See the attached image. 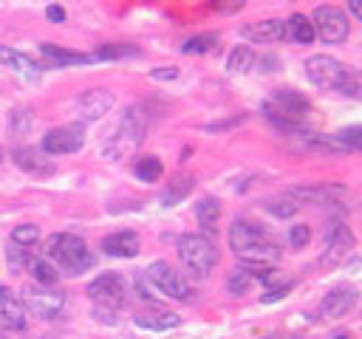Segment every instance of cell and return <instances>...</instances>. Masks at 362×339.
<instances>
[{
    "label": "cell",
    "instance_id": "18",
    "mask_svg": "<svg viewBox=\"0 0 362 339\" xmlns=\"http://www.w3.org/2000/svg\"><path fill=\"white\" fill-rule=\"evenodd\" d=\"M40 56H42L51 68H68V65H88V62H93L90 54L68 51V48L54 45V42H42V45H40Z\"/></svg>",
    "mask_w": 362,
    "mask_h": 339
},
{
    "label": "cell",
    "instance_id": "29",
    "mask_svg": "<svg viewBox=\"0 0 362 339\" xmlns=\"http://www.w3.org/2000/svg\"><path fill=\"white\" fill-rule=\"evenodd\" d=\"M133 172H136V178H139V181H144V184H156V181L161 178L164 167H161V161H158L156 155H141V158L136 161Z\"/></svg>",
    "mask_w": 362,
    "mask_h": 339
},
{
    "label": "cell",
    "instance_id": "3",
    "mask_svg": "<svg viewBox=\"0 0 362 339\" xmlns=\"http://www.w3.org/2000/svg\"><path fill=\"white\" fill-rule=\"evenodd\" d=\"M42 257H48L57 268L68 271V274H82L93 266V254L88 249V243L79 234H68V232H57L42 243Z\"/></svg>",
    "mask_w": 362,
    "mask_h": 339
},
{
    "label": "cell",
    "instance_id": "5",
    "mask_svg": "<svg viewBox=\"0 0 362 339\" xmlns=\"http://www.w3.org/2000/svg\"><path fill=\"white\" fill-rule=\"evenodd\" d=\"M147 130V116L141 107H127L116 124V130L110 133V138L105 141V158H122L130 150L139 147V141L144 138Z\"/></svg>",
    "mask_w": 362,
    "mask_h": 339
},
{
    "label": "cell",
    "instance_id": "28",
    "mask_svg": "<svg viewBox=\"0 0 362 339\" xmlns=\"http://www.w3.org/2000/svg\"><path fill=\"white\" fill-rule=\"evenodd\" d=\"M252 282H255V274L246 268V266H235L232 271H229V277H226V288H229V294H235V297H243L249 288H252Z\"/></svg>",
    "mask_w": 362,
    "mask_h": 339
},
{
    "label": "cell",
    "instance_id": "33",
    "mask_svg": "<svg viewBox=\"0 0 362 339\" xmlns=\"http://www.w3.org/2000/svg\"><path fill=\"white\" fill-rule=\"evenodd\" d=\"M297 206H300V203H297L294 198H288V195H286V198H269V201H266V209H269L274 218H291V215L297 212Z\"/></svg>",
    "mask_w": 362,
    "mask_h": 339
},
{
    "label": "cell",
    "instance_id": "37",
    "mask_svg": "<svg viewBox=\"0 0 362 339\" xmlns=\"http://www.w3.org/2000/svg\"><path fill=\"white\" fill-rule=\"evenodd\" d=\"M246 6V0H215V8L221 11V14H235V11H240Z\"/></svg>",
    "mask_w": 362,
    "mask_h": 339
},
{
    "label": "cell",
    "instance_id": "11",
    "mask_svg": "<svg viewBox=\"0 0 362 339\" xmlns=\"http://www.w3.org/2000/svg\"><path fill=\"white\" fill-rule=\"evenodd\" d=\"M85 144V130L82 124H59L54 130H48L40 141V150L45 155H68V153H76L82 150Z\"/></svg>",
    "mask_w": 362,
    "mask_h": 339
},
{
    "label": "cell",
    "instance_id": "39",
    "mask_svg": "<svg viewBox=\"0 0 362 339\" xmlns=\"http://www.w3.org/2000/svg\"><path fill=\"white\" fill-rule=\"evenodd\" d=\"M150 76H153V79H175V76H178V68L167 65V68H158V71H153Z\"/></svg>",
    "mask_w": 362,
    "mask_h": 339
},
{
    "label": "cell",
    "instance_id": "19",
    "mask_svg": "<svg viewBox=\"0 0 362 339\" xmlns=\"http://www.w3.org/2000/svg\"><path fill=\"white\" fill-rule=\"evenodd\" d=\"M243 37L252 40V42H263V45L280 42L286 37V23L283 20H274V17L272 20H257V23H252V25L243 28Z\"/></svg>",
    "mask_w": 362,
    "mask_h": 339
},
{
    "label": "cell",
    "instance_id": "1",
    "mask_svg": "<svg viewBox=\"0 0 362 339\" xmlns=\"http://www.w3.org/2000/svg\"><path fill=\"white\" fill-rule=\"evenodd\" d=\"M229 246L238 254L240 263H255V266H274L280 260L277 243L266 234L263 226L238 218L229 229Z\"/></svg>",
    "mask_w": 362,
    "mask_h": 339
},
{
    "label": "cell",
    "instance_id": "32",
    "mask_svg": "<svg viewBox=\"0 0 362 339\" xmlns=\"http://www.w3.org/2000/svg\"><path fill=\"white\" fill-rule=\"evenodd\" d=\"M37 240H40V229H37L34 223H23V226H14V229H11V243H14V246L28 249V246H34Z\"/></svg>",
    "mask_w": 362,
    "mask_h": 339
},
{
    "label": "cell",
    "instance_id": "12",
    "mask_svg": "<svg viewBox=\"0 0 362 339\" xmlns=\"http://www.w3.org/2000/svg\"><path fill=\"white\" fill-rule=\"evenodd\" d=\"M354 249V234L345 223H331L325 232V249H322V266H339Z\"/></svg>",
    "mask_w": 362,
    "mask_h": 339
},
{
    "label": "cell",
    "instance_id": "22",
    "mask_svg": "<svg viewBox=\"0 0 362 339\" xmlns=\"http://www.w3.org/2000/svg\"><path fill=\"white\" fill-rule=\"evenodd\" d=\"M14 164H17L23 172H31V175H48V172H54L51 158H45L40 150H31V147L14 150Z\"/></svg>",
    "mask_w": 362,
    "mask_h": 339
},
{
    "label": "cell",
    "instance_id": "6",
    "mask_svg": "<svg viewBox=\"0 0 362 339\" xmlns=\"http://www.w3.org/2000/svg\"><path fill=\"white\" fill-rule=\"evenodd\" d=\"M308 110H311L308 99H305L300 90H291V88L274 90L272 99L263 105V113H266L277 127H283V130H297Z\"/></svg>",
    "mask_w": 362,
    "mask_h": 339
},
{
    "label": "cell",
    "instance_id": "20",
    "mask_svg": "<svg viewBox=\"0 0 362 339\" xmlns=\"http://www.w3.org/2000/svg\"><path fill=\"white\" fill-rule=\"evenodd\" d=\"M0 65L11 68L14 73L28 76V79H37V76L42 73V65H37V62H34L28 54L14 51V48H6V45H0Z\"/></svg>",
    "mask_w": 362,
    "mask_h": 339
},
{
    "label": "cell",
    "instance_id": "9",
    "mask_svg": "<svg viewBox=\"0 0 362 339\" xmlns=\"http://www.w3.org/2000/svg\"><path fill=\"white\" fill-rule=\"evenodd\" d=\"M144 274H147V280L153 282V288L161 297H167V299H187L189 297V285H187L184 274L175 271L167 260H153Z\"/></svg>",
    "mask_w": 362,
    "mask_h": 339
},
{
    "label": "cell",
    "instance_id": "10",
    "mask_svg": "<svg viewBox=\"0 0 362 339\" xmlns=\"http://www.w3.org/2000/svg\"><path fill=\"white\" fill-rule=\"evenodd\" d=\"M23 305L28 314L42 316V319H54L59 316V311L65 308V297L62 291H57L54 285H25L23 291Z\"/></svg>",
    "mask_w": 362,
    "mask_h": 339
},
{
    "label": "cell",
    "instance_id": "34",
    "mask_svg": "<svg viewBox=\"0 0 362 339\" xmlns=\"http://www.w3.org/2000/svg\"><path fill=\"white\" fill-rule=\"evenodd\" d=\"M337 138L348 147V150H362V124H351V127H342L337 133Z\"/></svg>",
    "mask_w": 362,
    "mask_h": 339
},
{
    "label": "cell",
    "instance_id": "7",
    "mask_svg": "<svg viewBox=\"0 0 362 339\" xmlns=\"http://www.w3.org/2000/svg\"><path fill=\"white\" fill-rule=\"evenodd\" d=\"M88 297L96 302L99 314H116L124 305V299H127L124 277L116 274V271H105V274L93 277L88 282Z\"/></svg>",
    "mask_w": 362,
    "mask_h": 339
},
{
    "label": "cell",
    "instance_id": "13",
    "mask_svg": "<svg viewBox=\"0 0 362 339\" xmlns=\"http://www.w3.org/2000/svg\"><path fill=\"white\" fill-rule=\"evenodd\" d=\"M113 107V93L102 90V88H90L76 99V113L82 121H96L102 119L107 110Z\"/></svg>",
    "mask_w": 362,
    "mask_h": 339
},
{
    "label": "cell",
    "instance_id": "24",
    "mask_svg": "<svg viewBox=\"0 0 362 339\" xmlns=\"http://www.w3.org/2000/svg\"><path fill=\"white\" fill-rule=\"evenodd\" d=\"M192 186H195L192 175H184V172L173 175V178L164 184V189H161V206H175V203H181V201L192 192Z\"/></svg>",
    "mask_w": 362,
    "mask_h": 339
},
{
    "label": "cell",
    "instance_id": "4",
    "mask_svg": "<svg viewBox=\"0 0 362 339\" xmlns=\"http://www.w3.org/2000/svg\"><path fill=\"white\" fill-rule=\"evenodd\" d=\"M178 260L187 277L204 280L218 266V246L206 234H181L178 237Z\"/></svg>",
    "mask_w": 362,
    "mask_h": 339
},
{
    "label": "cell",
    "instance_id": "14",
    "mask_svg": "<svg viewBox=\"0 0 362 339\" xmlns=\"http://www.w3.org/2000/svg\"><path fill=\"white\" fill-rule=\"evenodd\" d=\"M25 305L11 288H0V331H23Z\"/></svg>",
    "mask_w": 362,
    "mask_h": 339
},
{
    "label": "cell",
    "instance_id": "26",
    "mask_svg": "<svg viewBox=\"0 0 362 339\" xmlns=\"http://www.w3.org/2000/svg\"><path fill=\"white\" fill-rule=\"evenodd\" d=\"M286 37H291L300 45H308V42H314L317 34H314V25L305 14H291L288 23H286Z\"/></svg>",
    "mask_w": 362,
    "mask_h": 339
},
{
    "label": "cell",
    "instance_id": "36",
    "mask_svg": "<svg viewBox=\"0 0 362 339\" xmlns=\"http://www.w3.org/2000/svg\"><path fill=\"white\" fill-rule=\"evenodd\" d=\"M136 294L144 299V302H158V291L153 288V282L147 280V274H136Z\"/></svg>",
    "mask_w": 362,
    "mask_h": 339
},
{
    "label": "cell",
    "instance_id": "40",
    "mask_svg": "<svg viewBox=\"0 0 362 339\" xmlns=\"http://www.w3.org/2000/svg\"><path fill=\"white\" fill-rule=\"evenodd\" d=\"M348 8H351V14L356 20H362V0H348Z\"/></svg>",
    "mask_w": 362,
    "mask_h": 339
},
{
    "label": "cell",
    "instance_id": "15",
    "mask_svg": "<svg viewBox=\"0 0 362 339\" xmlns=\"http://www.w3.org/2000/svg\"><path fill=\"white\" fill-rule=\"evenodd\" d=\"M141 249V240L136 232L130 229H122V232H113L107 237H102V251L107 257H119V260H127V257H136Z\"/></svg>",
    "mask_w": 362,
    "mask_h": 339
},
{
    "label": "cell",
    "instance_id": "27",
    "mask_svg": "<svg viewBox=\"0 0 362 339\" xmlns=\"http://www.w3.org/2000/svg\"><path fill=\"white\" fill-rule=\"evenodd\" d=\"M255 51H252V45H235L232 51H229V56H226V68L232 71V73H246V71H252L255 68Z\"/></svg>",
    "mask_w": 362,
    "mask_h": 339
},
{
    "label": "cell",
    "instance_id": "38",
    "mask_svg": "<svg viewBox=\"0 0 362 339\" xmlns=\"http://www.w3.org/2000/svg\"><path fill=\"white\" fill-rule=\"evenodd\" d=\"M45 17L54 20V23H65V8L62 6H48L45 8Z\"/></svg>",
    "mask_w": 362,
    "mask_h": 339
},
{
    "label": "cell",
    "instance_id": "2",
    "mask_svg": "<svg viewBox=\"0 0 362 339\" xmlns=\"http://www.w3.org/2000/svg\"><path fill=\"white\" fill-rule=\"evenodd\" d=\"M305 76L311 85L322 88V90H334V93H345V96H356L362 90L359 76L342 65L339 59L328 56V54H314L305 59Z\"/></svg>",
    "mask_w": 362,
    "mask_h": 339
},
{
    "label": "cell",
    "instance_id": "25",
    "mask_svg": "<svg viewBox=\"0 0 362 339\" xmlns=\"http://www.w3.org/2000/svg\"><path fill=\"white\" fill-rule=\"evenodd\" d=\"M195 220H198V226L204 229V232H215L218 229V220H221V203L215 201V198H201L198 203H195Z\"/></svg>",
    "mask_w": 362,
    "mask_h": 339
},
{
    "label": "cell",
    "instance_id": "23",
    "mask_svg": "<svg viewBox=\"0 0 362 339\" xmlns=\"http://www.w3.org/2000/svg\"><path fill=\"white\" fill-rule=\"evenodd\" d=\"M25 271L31 274V280H34L37 285H57V282H59V268H57L48 257L25 254Z\"/></svg>",
    "mask_w": 362,
    "mask_h": 339
},
{
    "label": "cell",
    "instance_id": "35",
    "mask_svg": "<svg viewBox=\"0 0 362 339\" xmlns=\"http://www.w3.org/2000/svg\"><path fill=\"white\" fill-rule=\"evenodd\" d=\"M308 240H311V229H308L305 223H294V226L288 229V243H291L294 249H305Z\"/></svg>",
    "mask_w": 362,
    "mask_h": 339
},
{
    "label": "cell",
    "instance_id": "17",
    "mask_svg": "<svg viewBox=\"0 0 362 339\" xmlns=\"http://www.w3.org/2000/svg\"><path fill=\"white\" fill-rule=\"evenodd\" d=\"M133 322L144 331H173L181 325V316L175 311H167V308H147V311H139L133 316Z\"/></svg>",
    "mask_w": 362,
    "mask_h": 339
},
{
    "label": "cell",
    "instance_id": "41",
    "mask_svg": "<svg viewBox=\"0 0 362 339\" xmlns=\"http://www.w3.org/2000/svg\"><path fill=\"white\" fill-rule=\"evenodd\" d=\"M263 339H280V336H263Z\"/></svg>",
    "mask_w": 362,
    "mask_h": 339
},
{
    "label": "cell",
    "instance_id": "16",
    "mask_svg": "<svg viewBox=\"0 0 362 339\" xmlns=\"http://www.w3.org/2000/svg\"><path fill=\"white\" fill-rule=\"evenodd\" d=\"M354 302H356V291L351 285H339V288H331L322 297V305L320 308H322V316L339 319V316H345L354 308Z\"/></svg>",
    "mask_w": 362,
    "mask_h": 339
},
{
    "label": "cell",
    "instance_id": "21",
    "mask_svg": "<svg viewBox=\"0 0 362 339\" xmlns=\"http://www.w3.org/2000/svg\"><path fill=\"white\" fill-rule=\"evenodd\" d=\"M339 195H342V186H331V184L288 189V198H294L297 203H334V198H339Z\"/></svg>",
    "mask_w": 362,
    "mask_h": 339
},
{
    "label": "cell",
    "instance_id": "8",
    "mask_svg": "<svg viewBox=\"0 0 362 339\" xmlns=\"http://www.w3.org/2000/svg\"><path fill=\"white\" fill-rule=\"evenodd\" d=\"M311 25H314V34L328 45H339L351 34V23H348L345 11H339L337 6H317Z\"/></svg>",
    "mask_w": 362,
    "mask_h": 339
},
{
    "label": "cell",
    "instance_id": "31",
    "mask_svg": "<svg viewBox=\"0 0 362 339\" xmlns=\"http://www.w3.org/2000/svg\"><path fill=\"white\" fill-rule=\"evenodd\" d=\"M215 45H218V34H198V37H189L181 45V51L184 54H209Z\"/></svg>",
    "mask_w": 362,
    "mask_h": 339
},
{
    "label": "cell",
    "instance_id": "30",
    "mask_svg": "<svg viewBox=\"0 0 362 339\" xmlns=\"http://www.w3.org/2000/svg\"><path fill=\"white\" fill-rule=\"evenodd\" d=\"M136 54H139L136 45H102L90 54V59L93 62L96 59H127V56H136Z\"/></svg>",
    "mask_w": 362,
    "mask_h": 339
},
{
    "label": "cell",
    "instance_id": "43",
    "mask_svg": "<svg viewBox=\"0 0 362 339\" xmlns=\"http://www.w3.org/2000/svg\"><path fill=\"white\" fill-rule=\"evenodd\" d=\"M294 339H303V336H294Z\"/></svg>",
    "mask_w": 362,
    "mask_h": 339
},
{
    "label": "cell",
    "instance_id": "42",
    "mask_svg": "<svg viewBox=\"0 0 362 339\" xmlns=\"http://www.w3.org/2000/svg\"><path fill=\"white\" fill-rule=\"evenodd\" d=\"M334 339H348V336H334Z\"/></svg>",
    "mask_w": 362,
    "mask_h": 339
}]
</instances>
